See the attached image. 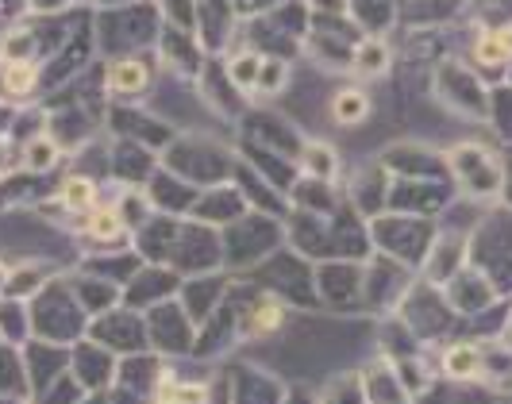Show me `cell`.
I'll list each match as a JSON object with an SVG mask.
<instances>
[{"label":"cell","mask_w":512,"mask_h":404,"mask_svg":"<svg viewBox=\"0 0 512 404\" xmlns=\"http://www.w3.org/2000/svg\"><path fill=\"white\" fill-rule=\"evenodd\" d=\"M8 89L12 93H31V81H35V66H24V62H16L12 70H8Z\"/></svg>","instance_id":"obj_18"},{"label":"cell","mask_w":512,"mask_h":404,"mask_svg":"<svg viewBox=\"0 0 512 404\" xmlns=\"http://www.w3.org/2000/svg\"><path fill=\"white\" fill-rule=\"evenodd\" d=\"M474 62H478L482 70H501V66H509L512 51H509V43H505V35H501V27H486V31L474 39Z\"/></svg>","instance_id":"obj_9"},{"label":"cell","mask_w":512,"mask_h":404,"mask_svg":"<svg viewBox=\"0 0 512 404\" xmlns=\"http://www.w3.org/2000/svg\"><path fill=\"white\" fill-rule=\"evenodd\" d=\"M493 297H497V285L478 266H462L459 274L447 281V304L455 312H486Z\"/></svg>","instance_id":"obj_2"},{"label":"cell","mask_w":512,"mask_h":404,"mask_svg":"<svg viewBox=\"0 0 512 404\" xmlns=\"http://www.w3.org/2000/svg\"><path fill=\"white\" fill-rule=\"evenodd\" d=\"M85 231H89L93 239H116V235H120V216H116V208H93L89 220H85Z\"/></svg>","instance_id":"obj_16"},{"label":"cell","mask_w":512,"mask_h":404,"mask_svg":"<svg viewBox=\"0 0 512 404\" xmlns=\"http://www.w3.org/2000/svg\"><path fill=\"white\" fill-rule=\"evenodd\" d=\"M285 77H289V66H285L282 58H262V70H258L255 89L258 93H282Z\"/></svg>","instance_id":"obj_14"},{"label":"cell","mask_w":512,"mask_h":404,"mask_svg":"<svg viewBox=\"0 0 512 404\" xmlns=\"http://www.w3.org/2000/svg\"><path fill=\"white\" fill-rule=\"evenodd\" d=\"M466 266V239L462 235H439L428 247V278L432 281H451Z\"/></svg>","instance_id":"obj_4"},{"label":"cell","mask_w":512,"mask_h":404,"mask_svg":"<svg viewBox=\"0 0 512 404\" xmlns=\"http://www.w3.org/2000/svg\"><path fill=\"white\" fill-rule=\"evenodd\" d=\"M509 404H512V401H509Z\"/></svg>","instance_id":"obj_21"},{"label":"cell","mask_w":512,"mask_h":404,"mask_svg":"<svg viewBox=\"0 0 512 404\" xmlns=\"http://www.w3.org/2000/svg\"><path fill=\"white\" fill-rule=\"evenodd\" d=\"M62 201H66V208L85 212V208H93V201H97V189H93L89 177H70L66 189H62Z\"/></svg>","instance_id":"obj_15"},{"label":"cell","mask_w":512,"mask_h":404,"mask_svg":"<svg viewBox=\"0 0 512 404\" xmlns=\"http://www.w3.org/2000/svg\"><path fill=\"white\" fill-rule=\"evenodd\" d=\"M54 162V147L43 143V147H31V166H51Z\"/></svg>","instance_id":"obj_19"},{"label":"cell","mask_w":512,"mask_h":404,"mask_svg":"<svg viewBox=\"0 0 512 404\" xmlns=\"http://www.w3.org/2000/svg\"><path fill=\"white\" fill-rule=\"evenodd\" d=\"M282 328V304L270 301V297H258L251 304V316H247V331L251 335H274Z\"/></svg>","instance_id":"obj_13"},{"label":"cell","mask_w":512,"mask_h":404,"mask_svg":"<svg viewBox=\"0 0 512 404\" xmlns=\"http://www.w3.org/2000/svg\"><path fill=\"white\" fill-rule=\"evenodd\" d=\"M443 162H447L451 174L459 177L470 193H478V197H489V193H501V189H505V170H501V162H497L486 147L466 143V147H455V151L443 154Z\"/></svg>","instance_id":"obj_1"},{"label":"cell","mask_w":512,"mask_h":404,"mask_svg":"<svg viewBox=\"0 0 512 404\" xmlns=\"http://www.w3.org/2000/svg\"><path fill=\"white\" fill-rule=\"evenodd\" d=\"M482 381L509 393L512 389V347L509 343H489L482 347Z\"/></svg>","instance_id":"obj_6"},{"label":"cell","mask_w":512,"mask_h":404,"mask_svg":"<svg viewBox=\"0 0 512 404\" xmlns=\"http://www.w3.org/2000/svg\"><path fill=\"white\" fill-rule=\"evenodd\" d=\"M108 89L112 93H124V97H131V93H143L147 89V70L139 66V62H116L112 70H108Z\"/></svg>","instance_id":"obj_10"},{"label":"cell","mask_w":512,"mask_h":404,"mask_svg":"<svg viewBox=\"0 0 512 404\" xmlns=\"http://www.w3.org/2000/svg\"><path fill=\"white\" fill-rule=\"evenodd\" d=\"M509 324H512V316H509Z\"/></svg>","instance_id":"obj_20"},{"label":"cell","mask_w":512,"mask_h":404,"mask_svg":"<svg viewBox=\"0 0 512 404\" xmlns=\"http://www.w3.org/2000/svg\"><path fill=\"white\" fill-rule=\"evenodd\" d=\"M262 58L266 54L258 51H239L228 58V81L235 85V89H255L258 81V70H262Z\"/></svg>","instance_id":"obj_11"},{"label":"cell","mask_w":512,"mask_h":404,"mask_svg":"<svg viewBox=\"0 0 512 404\" xmlns=\"http://www.w3.org/2000/svg\"><path fill=\"white\" fill-rule=\"evenodd\" d=\"M332 116L339 127H359L362 120L370 116V97H366V89H359V85L339 89L332 101Z\"/></svg>","instance_id":"obj_7"},{"label":"cell","mask_w":512,"mask_h":404,"mask_svg":"<svg viewBox=\"0 0 512 404\" xmlns=\"http://www.w3.org/2000/svg\"><path fill=\"white\" fill-rule=\"evenodd\" d=\"M301 166H305V174L312 177V181H328V177H335V170H339V158H335V151L328 147V143H308L305 154H301Z\"/></svg>","instance_id":"obj_12"},{"label":"cell","mask_w":512,"mask_h":404,"mask_svg":"<svg viewBox=\"0 0 512 404\" xmlns=\"http://www.w3.org/2000/svg\"><path fill=\"white\" fill-rule=\"evenodd\" d=\"M362 393H366V404H412V393L405 389L397 366H389V362H378L366 370Z\"/></svg>","instance_id":"obj_3"},{"label":"cell","mask_w":512,"mask_h":404,"mask_svg":"<svg viewBox=\"0 0 512 404\" xmlns=\"http://www.w3.org/2000/svg\"><path fill=\"white\" fill-rule=\"evenodd\" d=\"M385 70H389V47L382 39L370 35L351 51V74L355 77H382Z\"/></svg>","instance_id":"obj_8"},{"label":"cell","mask_w":512,"mask_h":404,"mask_svg":"<svg viewBox=\"0 0 512 404\" xmlns=\"http://www.w3.org/2000/svg\"><path fill=\"white\" fill-rule=\"evenodd\" d=\"M439 370H443L451 381L482 378V347H478V343H451V347L443 351Z\"/></svg>","instance_id":"obj_5"},{"label":"cell","mask_w":512,"mask_h":404,"mask_svg":"<svg viewBox=\"0 0 512 404\" xmlns=\"http://www.w3.org/2000/svg\"><path fill=\"white\" fill-rule=\"evenodd\" d=\"M158 401L162 404H205L208 389L205 385H162Z\"/></svg>","instance_id":"obj_17"}]
</instances>
